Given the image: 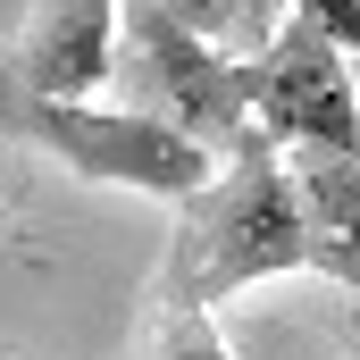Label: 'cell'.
I'll list each match as a JSON object with an SVG mask.
<instances>
[{
    "mask_svg": "<svg viewBox=\"0 0 360 360\" xmlns=\"http://www.w3.org/2000/svg\"><path fill=\"white\" fill-rule=\"evenodd\" d=\"M302 269H319V252L302 235L285 160L269 143H243L235 160L210 168V184L193 201H176V235H168L151 302L168 319H210V302L269 285V276H302Z\"/></svg>",
    "mask_w": 360,
    "mask_h": 360,
    "instance_id": "cell-1",
    "label": "cell"
},
{
    "mask_svg": "<svg viewBox=\"0 0 360 360\" xmlns=\"http://www.w3.org/2000/svg\"><path fill=\"white\" fill-rule=\"evenodd\" d=\"M0 134L51 151L68 176L117 184V193H151V201H193L218 160H201L184 134L134 117V109H84V101H34L17 92L8 59H0Z\"/></svg>",
    "mask_w": 360,
    "mask_h": 360,
    "instance_id": "cell-2",
    "label": "cell"
},
{
    "mask_svg": "<svg viewBox=\"0 0 360 360\" xmlns=\"http://www.w3.org/2000/svg\"><path fill=\"white\" fill-rule=\"evenodd\" d=\"M117 42L143 76V109L151 126L184 134L201 160H235L252 134V59H218L210 42H193L176 25L168 0H143V8H117Z\"/></svg>",
    "mask_w": 360,
    "mask_h": 360,
    "instance_id": "cell-3",
    "label": "cell"
},
{
    "mask_svg": "<svg viewBox=\"0 0 360 360\" xmlns=\"http://www.w3.org/2000/svg\"><path fill=\"white\" fill-rule=\"evenodd\" d=\"M252 134L269 151H360L352 68L327 8H293L252 59Z\"/></svg>",
    "mask_w": 360,
    "mask_h": 360,
    "instance_id": "cell-4",
    "label": "cell"
},
{
    "mask_svg": "<svg viewBox=\"0 0 360 360\" xmlns=\"http://www.w3.org/2000/svg\"><path fill=\"white\" fill-rule=\"evenodd\" d=\"M0 59H8L17 92H34V101H92V92L109 84V68H117V8L109 0L34 8L25 17V42L17 51L0 42Z\"/></svg>",
    "mask_w": 360,
    "mask_h": 360,
    "instance_id": "cell-5",
    "label": "cell"
},
{
    "mask_svg": "<svg viewBox=\"0 0 360 360\" xmlns=\"http://www.w3.org/2000/svg\"><path fill=\"white\" fill-rule=\"evenodd\" d=\"M285 160V184H293V210H302V235L319 252V276L335 293L360 285V252H352V226H360V151H276Z\"/></svg>",
    "mask_w": 360,
    "mask_h": 360,
    "instance_id": "cell-6",
    "label": "cell"
},
{
    "mask_svg": "<svg viewBox=\"0 0 360 360\" xmlns=\"http://www.w3.org/2000/svg\"><path fill=\"white\" fill-rule=\"evenodd\" d=\"M160 360H243V352H235L210 319H168V327H160Z\"/></svg>",
    "mask_w": 360,
    "mask_h": 360,
    "instance_id": "cell-7",
    "label": "cell"
}]
</instances>
